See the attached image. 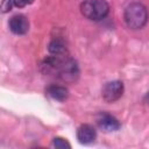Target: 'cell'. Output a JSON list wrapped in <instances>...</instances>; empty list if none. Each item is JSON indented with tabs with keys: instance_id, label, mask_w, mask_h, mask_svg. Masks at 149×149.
<instances>
[{
	"instance_id": "cell-1",
	"label": "cell",
	"mask_w": 149,
	"mask_h": 149,
	"mask_svg": "<svg viewBox=\"0 0 149 149\" xmlns=\"http://www.w3.org/2000/svg\"><path fill=\"white\" fill-rule=\"evenodd\" d=\"M40 69L45 76H54L65 83H73L79 77V68L73 58L64 55H52L45 57Z\"/></svg>"
},
{
	"instance_id": "cell-2",
	"label": "cell",
	"mask_w": 149,
	"mask_h": 149,
	"mask_svg": "<svg viewBox=\"0 0 149 149\" xmlns=\"http://www.w3.org/2000/svg\"><path fill=\"white\" fill-rule=\"evenodd\" d=\"M123 19L128 28L141 29L148 22V10L141 2H132L126 7Z\"/></svg>"
},
{
	"instance_id": "cell-3",
	"label": "cell",
	"mask_w": 149,
	"mask_h": 149,
	"mask_svg": "<svg viewBox=\"0 0 149 149\" xmlns=\"http://www.w3.org/2000/svg\"><path fill=\"white\" fill-rule=\"evenodd\" d=\"M80 12L91 21H100L107 16L109 5L105 0H84L80 5Z\"/></svg>"
},
{
	"instance_id": "cell-4",
	"label": "cell",
	"mask_w": 149,
	"mask_h": 149,
	"mask_svg": "<svg viewBox=\"0 0 149 149\" xmlns=\"http://www.w3.org/2000/svg\"><path fill=\"white\" fill-rule=\"evenodd\" d=\"M123 83L120 80H112L104 85L101 94L106 102H114L119 100L123 94Z\"/></svg>"
},
{
	"instance_id": "cell-5",
	"label": "cell",
	"mask_w": 149,
	"mask_h": 149,
	"mask_svg": "<svg viewBox=\"0 0 149 149\" xmlns=\"http://www.w3.org/2000/svg\"><path fill=\"white\" fill-rule=\"evenodd\" d=\"M97 123L100 129H102L104 132H107V133L119 130L121 127L119 120L108 113H100L97 118Z\"/></svg>"
},
{
	"instance_id": "cell-6",
	"label": "cell",
	"mask_w": 149,
	"mask_h": 149,
	"mask_svg": "<svg viewBox=\"0 0 149 149\" xmlns=\"http://www.w3.org/2000/svg\"><path fill=\"white\" fill-rule=\"evenodd\" d=\"M9 29L15 35H24L29 30V21L22 14H16L9 20Z\"/></svg>"
},
{
	"instance_id": "cell-7",
	"label": "cell",
	"mask_w": 149,
	"mask_h": 149,
	"mask_svg": "<svg viewBox=\"0 0 149 149\" xmlns=\"http://www.w3.org/2000/svg\"><path fill=\"white\" fill-rule=\"evenodd\" d=\"M97 137V132L91 125H81L77 129V139L81 144H90Z\"/></svg>"
},
{
	"instance_id": "cell-8",
	"label": "cell",
	"mask_w": 149,
	"mask_h": 149,
	"mask_svg": "<svg viewBox=\"0 0 149 149\" xmlns=\"http://www.w3.org/2000/svg\"><path fill=\"white\" fill-rule=\"evenodd\" d=\"M47 94L57 101H64L69 97V91L66 87L61 85H51L47 88Z\"/></svg>"
},
{
	"instance_id": "cell-9",
	"label": "cell",
	"mask_w": 149,
	"mask_h": 149,
	"mask_svg": "<svg viewBox=\"0 0 149 149\" xmlns=\"http://www.w3.org/2000/svg\"><path fill=\"white\" fill-rule=\"evenodd\" d=\"M48 50L51 55H65L66 52V45L64 40L56 37L52 38L48 44Z\"/></svg>"
},
{
	"instance_id": "cell-10",
	"label": "cell",
	"mask_w": 149,
	"mask_h": 149,
	"mask_svg": "<svg viewBox=\"0 0 149 149\" xmlns=\"http://www.w3.org/2000/svg\"><path fill=\"white\" fill-rule=\"evenodd\" d=\"M52 146L56 148H59V149H70L71 148L70 143L63 137H55L52 140Z\"/></svg>"
},
{
	"instance_id": "cell-11",
	"label": "cell",
	"mask_w": 149,
	"mask_h": 149,
	"mask_svg": "<svg viewBox=\"0 0 149 149\" xmlns=\"http://www.w3.org/2000/svg\"><path fill=\"white\" fill-rule=\"evenodd\" d=\"M14 6V0H2L1 2V12L2 13H7L12 9V7Z\"/></svg>"
},
{
	"instance_id": "cell-12",
	"label": "cell",
	"mask_w": 149,
	"mask_h": 149,
	"mask_svg": "<svg viewBox=\"0 0 149 149\" xmlns=\"http://www.w3.org/2000/svg\"><path fill=\"white\" fill-rule=\"evenodd\" d=\"M33 2H34V0H14V6L17 8H22V7H26Z\"/></svg>"
},
{
	"instance_id": "cell-13",
	"label": "cell",
	"mask_w": 149,
	"mask_h": 149,
	"mask_svg": "<svg viewBox=\"0 0 149 149\" xmlns=\"http://www.w3.org/2000/svg\"><path fill=\"white\" fill-rule=\"evenodd\" d=\"M147 101H148V104H149V93L147 94Z\"/></svg>"
}]
</instances>
